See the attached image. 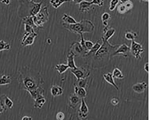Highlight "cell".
I'll use <instances>...</instances> for the list:
<instances>
[{
  "mask_svg": "<svg viewBox=\"0 0 150 120\" xmlns=\"http://www.w3.org/2000/svg\"><path fill=\"white\" fill-rule=\"evenodd\" d=\"M63 27L70 32L80 35L85 33H91L95 28L93 23L90 20H82L72 25L62 23Z\"/></svg>",
  "mask_w": 150,
  "mask_h": 120,
  "instance_id": "1",
  "label": "cell"
},
{
  "mask_svg": "<svg viewBox=\"0 0 150 120\" xmlns=\"http://www.w3.org/2000/svg\"><path fill=\"white\" fill-rule=\"evenodd\" d=\"M102 41V44L95 54L96 58L99 59L103 58L111 52L116 50L119 46L117 45H112L110 44L108 41Z\"/></svg>",
  "mask_w": 150,
  "mask_h": 120,
  "instance_id": "2",
  "label": "cell"
},
{
  "mask_svg": "<svg viewBox=\"0 0 150 120\" xmlns=\"http://www.w3.org/2000/svg\"><path fill=\"white\" fill-rule=\"evenodd\" d=\"M49 13L47 7L42 8L39 13L33 16L35 25L36 28H43L45 24L49 20Z\"/></svg>",
  "mask_w": 150,
  "mask_h": 120,
  "instance_id": "3",
  "label": "cell"
},
{
  "mask_svg": "<svg viewBox=\"0 0 150 120\" xmlns=\"http://www.w3.org/2000/svg\"><path fill=\"white\" fill-rule=\"evenodd\" d=\"M144 52V50L141 44L136 42L135 40L132 41L130 52L136 59H141L142 54Z\"/></svg>",
  "mask_w": 150,
  "mask_h": 120,
  "instance_id": "4",
  "label": "cell"
},
{
  "mask_svg": "<svg viewBox=\"0 0 150 120\" xmlns=\"http://www.w3.org/2000/svg\"><path fill=\"white\" fill-rule=\"evenodd\" d=\"M38 35L35 32L24 33L21 42V45L23 47L32 45Z\"/></svg>",
  "mask_w": 150,
  "mask_h": 120,
  "instance_id": "5",
  "label": "cell"
},
{
  "mask_svg": "<svg viewBox=\"0 0 150 120\" xmlns=\"http://www.w3.org/2000/svg\"><path fill=\"white\" fill-rule=\"evenodd\" d=\"M71 73L76 76L77 81L88 77L90 75V72L83 67L77 68L76 69H71Z\"/></svg>",
  "mask_w": 150,
  "mask_h": 120,
  "instance_id": "6",
  "label": "cell"
},
{
  "mask_svg": "<svg viewBox=\"0 0 150 120\" xmlns=\"http://www.w3.org/2000/svg\"><path fill=\"white\" fill-rule=\"evenodd\" d=\"M130 52V47L126 44H123L119 46L113 54L111 55L112 56H122L127 57Z\"/></svg>",
  "mask_w": 150,
  "mask_h": 120,
  "instance_id": "7",
  "label": "cell"
},
{
  "mask_svg": "<svg viewBox=\"0 0 150 120\" xmlns=\"http://www.w3.org/2000/svg\"><path fill=\"white\" fill-rule=\"evenodd\" d=\"M70 52H72L75 56L83 55V56L86 53L80 42H75L73 43L70 46Z\"/></svg>",
  "mask_w": 150,
  "mask_h": 120,
  "instance_id": "8",
  "label": "cell"
},
{
  "mask_svg": "<svg viewBox=\"0 0 150 120\" xmlns=\"http://www.w3.org/2000/svg\"><path fill=\"white\" fill-rule=\"evenodd\" d=\"M21 83L24 89L29 92L34 90L33 89L35 87V83L31 78L27 77L22 78Z\"/></svg>",
  "mask_w": 150,
  "mask_h": 120,
  "instance_id": "9",
  "label": "cell"
},
{
  "mask_svg": "<svg viewBox=\"0 0 150 120\" xmlns=\"http://www.w3.org/2000/svg\"><path fill=\"white\" fill-rule=\"evenodd\" d=\"M116 32L115 30L108 25L105 28L103 29V36L102 37V41H108L115 34Z\"/></svg>",
  "mask_w": 150,
  "mask_h": 120,
  "instance_id": "10",
  "label": "cell"
},
{
  "mask_svg": "<svg viewBox=\"0 0 150 120\" xmlns=\"http://www.w3.org/2000/svg\"><path fill=\"white\" fill-rule=\"evenodd\" d=\"M30 2L31 6L30 15L34 16L38 13L41 10L43 2H40L39 3H36L33 1Z\"/></svg>",
  "mask_w": 150,
  "mask_h": 120,
  "instance_id": "11",
  "label": "cell"
},
{
  "mask_svg": "<svg viewBox=\"0 0 150 120\" xmlns=\"http://www.w3.org/2000/svg\"><path fill=\"white\" fill-rule=\"evenodd\" d=\"M79 113L80 117L84 119L88 116L89 110L84 99H81V103Z\"/></svg>",
  "mask_w": 150,
  "mask_h": 120,
  "instance_id": "12",
  "label": "cell"
},
{
  "mask_svg": "<svg viewBox=\"0 0 150 120\" xmlns=\"http://www.w3.org/2000/svg\"><path fill=\"white\" fill-rule=\"evenodd\" d=\"M0 103L5 108V110L11 109L13 106V102L6 95H3L0 98Z\"/></svg>",
  "mask_w": 150,
  "mask_h": 120,
  "instance_id": "13",
  "label": "cell"
},
{
  "mask_svg": "<svg viewBox=\"0 0 150 120\" xmlns=\"http://www.w3.org/2000/svg\"><path fill=\"white\" fill-rule=\"evenodd\" d=\"M148 87L147 83L144 81L134 84L132 87L133 90L135 92L141 94L144 92Z\"/></svg>",
  "mask_w": 150,
  "mask_h": 120,
  "instance_id": "14",
  "label": "cell"
},
{
  "mask_svg": "<svg viewBox=\"0 0 150 120\" xmlns=\"http://www.w3.org/2000/svg\"><path fill=\"white\" fill-rule=\"evenodd\" d=\"M103 77L107 82L113 86L117 90H119V88L115 83L112 73H109L105 74L103 75Z\"/></svg>",
  "mask_w": 150,
  "mask_h": 120,
  "instance_id": "15",
  "label": "cell"
},
{
  "mask_svg": "<svg viewBox=\"0 0 150 120\" xmlns=\"http://www.w3.org/2000/svg\"><path fill=\"white\" fill-rule=\"evenodd\" d=\"M75 56L73 53L71 52H70L67 56V65L71 69H76L78 68L75 64L74 59Z\"/></svg>",
  "mask_w": 150,
  "mask_h": 120,
  "instance_id": "16",
  "label": "cell"
},
{
  "mask_svg": "<svg viewBox=\"0 0 150 120\" xmlns=\"http://www.w3.org/2000/svg\"><path fill=\"white\" fill-rule=\"evenodd\" d=\"M91 2L83 1L79 4V11L83 13L89 11L92 6Z\"/></svg>",
  "mask_w": 150,
  "mask_h": 120,
  "instance_id": "17",
  "label": "cell"
},
{
  "mask_svg": "<svg viewBox=\"0 0 150 120\" xmlns=\"http://www.w3.org/2000/svg\"><path fill=\"white\" fill-rule=\"evenodd\" d=\"M74 93L80 99H84L86 96L87 92L85 88L78 86H75L74 88Z\"/></svg>",
  "mask_w": 150,
  "mask_h": 120,
  "instance_id": "18",
  "label": "cell"
},
{
  "mask_svg": "<svg viewBox=\"0 0 150 120\" xmlns=\"http://www.w3.org/2000/svg\"><path fill=\"white\" fill-rule=\"evenodd\" d=\"M52 95L54 97H57L62 94L63 90L60 87L57 85H53L51 89Z\"/></svg>",
  "mask_w": 150,
  "mask_h": 120,
  "instance_id": "19",
  "label": "cell"
},
{
  "mask_svg": "<svg viewBox=\"0 0 150 120\" xmlns=\"http://www.w3.org/2000/svg\"><path fill=\"white\" fill-rule=\"evenodd\" d=\"M80 99L75 93L71 94L70 96L69 101L70 105L72 108L76 107L79 103Z\"/></svg>",
  "mask_w": 150,
  "mask_h": 120,
  "instance_id": "20",
  "label": "cell"
},
{
  "mask_svg": "<svg viewBox=\"0 0 150 120\" xmlns=\"http://www.w3.org/2000/svg\"><path fill=\"white\" fill-rule=\"evenodd\" d=\"M22 23L24 25H28L33 27L34 28H37L34 23L33 16L29 15L24 17L22 19Z\"/></svg>",
  "mask_w": 150,
  "mask_h": 120,
  "instance_id": "21",
  "label": "cell"
},
{
  "mask_svg": "<svg viewBox=\"0 0 150 120\" xmlns=\"http://www.w3.org/2000/svg\"><path fill=\"white\" fill-rule=\"evenodd\" d=\"M63 23L68 25H72L77 23L76 21L73 18L67 14H64L62 18Z\"/></svg>",
  "mask_w": 150,
  "mask_h": 120,
  "instance_id": "22",
  "label": "cell"
},
{
  "mask_svg": "<svg viewBox=\"0 0 150 120\" xmlns=\"http://www.w3.org/2000/svg\"><path fill=\"white\" fill-rule=\"evenodd\" d=\"M100 41V40H99L95 44H94L92 48V49L91 50L85 54L83 56L86 57L88 56L93 54H95V53L101 46V44H100L99 43Z\"/></svg>",
  "mask_w": 150,
  "mask_h": 120,
  "instance_id": "23",
  "label": "cell"
},
{
  "mask_svg": "<svg viewBox=\"0 0 150 120\" xmlns=\"http://www.w3.org/2000/svg\"><path fill=\"white\" fill-rule=\"evenodd\" d=\"M69 2L68 0H50V3L54 8L57 9L64 3Z\"/></svg>",
  "mask_w": 150,
  "mask_h": 120,
  "instance_id": "24",
  "label": "cell"
},
{
  "mask_svg": "<svg viewBox=\"0 0 150 120\" xmlns=\"http://www.w3.org/2000/svg\"><path fill=\"white\" fill-rule=\"evenodd\" d=\"M11 82V77L9 76H0V85H4L10 84Z\"/></svg>",
  "mask_w": 150,
  "mask_h": 120,
  "instance_id": "25",
  "label": "cell"
},
{
  "mask_svg": "<svg viewBox=\"0 0 150 120\" xmlns=\"http://www.w3.org/2000/svg\"><path fill=\"white\" fill-rule=\"evenodd\" d=\"M138 35L135 32L133 31H127L125 33V37L126 39L128 40H135L137 37Z\"/></svg>",
  "mask_w": 150,
  "mask_h": 120,
  "instance_id": "26",
  "label": "cell"
},
{
  "mask_svg": "<svg viewBox=\"0 0 150 120\" xmlns=\"http://www.w3.org/2000/svg\"><path fill=\"white\" fill-rule=\"evenodd\" d=\"M69 68L67 65L62 64H57L55 66V69L60 74L65 73Z\"/></svg>",
  "mask_w": 150,
  "mask_h": 120,
  "instance_id": "27",
  "label": "cell"
},
{
  "mask_svg": "<svg viewBox=\"0 0 150 120\" xmlns=\"http://www.w3.org/2000/svg\"><path fill=\"white\" fill-rule=\"evenodd\" d=\"M101 19L103 25L105 27H106L108 25V22L111 19V16L109 13L105 12L103 14Z\"/></svg>",
  "mask_w": 150,
  "mask_h": 120,
  "instance_id": "28",
  "label": "cell"
},
{
  "mask_svg": "<svg viewBox=\"0 0 150 120\" xmlns=\"http://www.w3.org/2000/svg\"><path fill=\"white\" fill-rule=\"evenodd\" d=\"M112 74L114 78L120 79H122L124 77L122 72L117 68H116L114 69Z\"/></svg>",
  "mask_w": 150,
  "mask_h": 120,
  "instance_id": "29",
  "label": "cell"
},
{
  "mask_svg": "<svg viewBox=\"0 0 150 120\" xmlns=\"http://www.w3.org/2000/svg\"><path fill=\"white\" fill-rule=\"evenodd\" d=\"M11 49L10 44L4 40H0V52L4 50H8Z\"/></svg>",
  "mask_w": 150,
  "mask_h": 120,
  "instance_id": "30",
  "label": "cell"
},
{
  "mask_svg": "<svg viewBox=\"0 0 150 120\" xmlns=\"http://www.w3.org/2000/svg\"><path fill=\"white\" fill-rule=\"evenodd\" d=\"M117 10L118 13L120 14H124L128 11L125 5L122 3L117 6Z\"/></svg>",
  "mask_w": 150,
  "mask_h": 120,
  "instance_id": "31",
  "label": "cell"
},
{
  "mask_svg": "<svg viewBox=\"0 0 150 120\" xmlns=\"http://www.w3.org/2000/svg\"><path fill=\"white\" fill-rule=\"evenodd\" d=\"M119 2V0H111L110 3L109 10L112 11L116 8Z\"/></svg>",
  "mask_w": 150,
  "mask_h": 120,
  "instance_id": "32",
  "label": "cell"
},
{
  "mask_svg": "<svg viewBox=\"0 0 150 120\" xmlns=\"http://www.w3.org/2000/svg\"><path fill=\"white\" fill-rule=\"evenodd\" d=\"M34 105L36 107L41 109L45 102V100L43 98L36 99Z\"/></svg>",
  "mask_w": 150,
  "mask_h": 120,
  "instance_id": "33",
  "label": "cell"
},
{
  "mask_svg": "<svg viewBox=\"0 0 150 120\" xmlns=\"http://www.w3.org/2000/svg\"><path fill=\"white\" fill-rule=\"evenodd\" d=\"M105 0H92L91 1L92 5H95L99 7H102L104 4Z\"/></svg>",
  "mask_w": 150,
  "mask_h": 120,
  "instance_id": "34",
  "label": "cell"
},
{
  "mask_svg": "<svg viewBox=\"0 0 150 120\" xmlns=\"http://www.w3.org/2000/svg\"><path fill=\"white\" fill-rule=\"evenodd\" d=\"M85 47L88 52L91 50L94 44L90 40H85Z\"/></svg>",
  "mask_w": 150,
  "mask_h": 120,
  "instance_id": "35",
  "label": "cell"
},
{
  "mask_svg": "<svg viewBox=\"0 0 150 120\" xmlns=\"http://www.w3.org/2000/svg\"><path fill=\"white\" fill-rule=\"evenodd\" d=\"M87 78L81 79L78 81V86L80 87L85 88L87 83Z\"/></svg>",
  "mask_w": 150,
  "mask_h": 120,
  "instance_id": "36",
  "label": "cell"
},
{
  "mask_svg": "<svg viewBox=\"0 0 150 120\" xmlns=\"http://www.w3.org/2000/svg\"><path fill=\"white\" fill-rule=\"evenodd\" d=\"M24 29L25 31L26 32H35L33 27L27 25H24Z\"/></svg>",
  "mask_w": 150,
  "mask_h": 120,
  "instance_id": "37",
  "label": "cell"
},
{
  "mask_svg": "<svg viewBox=\"0 0 150 120\" xmlns=\"http://www.w3.org/2000/svg\"><path fill=\"white\" fill-rule=\"evenodd\" d=\"M124 3L128 11L132 9L133 7V4L131 1H127Z\"/></svg>",
  "mask_w": 150,
  "mask_h": 120,
  "instance_id": "38",
  "label": "cell"
},
{
  "mask_svg": "<svg viewBox=\"0 0 150 120\" xmlns=\"http://www.w3.org/2000/svg\"><path fill=\"white\" fill-rule=\"evenodd\" d=\"M56 117L58 120H63L65 118V115L63 112H59L57 114Z\"/></svg>",
  "mask_w": 150,
  "mask_h": 120,
  "instance_id": "39",
  "label": "cell"
},
{
  "mask_svg": "<svg viewBox=\"0 0 150 120\" xmlns=\"http://www.w3.org/2000/svg\"><path fill=\"white\" fill-rule=\"evenodd\" d=\"M110 102L112 105L115 106L119 103V100L117 98H113L111 99Z\"/></svg>",
  "mask_w": 150,
  "mask_h": 120,
  "instance_id": "40",
  "label": "cell"
},
{
  "mask_svg": "<svg viewBox=\"0 0 150 120\" xmlns=\"http://www.w3.org/2000/svg\"><path fill=\"white\" fill-rule=\"evenodd\" d=\"M84 0H68L69 2H72L75 4H79Z\"/></svg>",
  "mask_w": 150,
  "mask_h": 120,
  "instance_id": "41",
  "label": "cell"
},
{
  "mask_svg": "<svg viewBox=\"0 0 150 120\" xmlns=\"http://www.w3.org/2000/svg\"><path fill=\"white\" fill-rule=\"evenodd\" d=\"M144 68L146 72L148 73L149 72V63L148 62L146 63L145 64Z\"/></svg>",
  "mask_w": 150,
  "mask_h": 120,
  "instance_id": "42",
  "label": "cell"
},
{
  "mask_svg": "<svg viewBox=\"0 0 150 120\" xmlns=\"http://www.w3.org/2000/svg\"><path fill=\"white\" fill-rule=\"evenodd\" d=\"M33 119L32 117L28 116H25L22 117L23 120H31Z\"/></svg>",
  "mask_w": 150,
  "mask_h": 120,
  "instance_id": "43",
  "label": "cell"
},
{
  "mask_svg": "<svg viewBox=\"0 0 150 120\" xmlns=\"http://www.w3.org/2000/svg\"><path fill=\"white\" fill-rule=\"evenodd\" d=\"M11 2V0H4L2 3L8 5L10 4Z\"/></svg>",
  "mask_w": 150,
  "mask_h": 120,
  "instance_id": "44",
  "label": "cell"
},
{
  "mask_svg": "<svg viewBox=\"0 0 150 120\" xmlns=\"http://www.w3.org/2000/svg\"><path fill=\"white\" fill-rule=\"evenodd\" d=\"M5 109L4 107L0 104V114L3 113L4 111H5Z\"/></svg>",
  "mask_w": 150,
  "mask_h": 120,
  "instance_id": "45",
  "label": "cell"
},
{
  "mask_svg": "<svg viewBox=\"0 0 150 120\" xmlns=\"http://www.w3.org/2000/svg\"><path fill=\"white\" fill-rule=\"evenodd\" d=\"M140 2H145L147 3L148 2L149 0H139Z\"/></svg>",
  "mask_w": 150,
  "mask_h": 120,
  "instance_id": "46",
  "label": "cell"
},
{
  "mask_svg": "<svg viewBox=\"0 0 150 120\" xmlns=\"http://www.w3.org/2000/svg\"><path fill=\"white\" fill-rule=\"evenodd\" d=\"M119 1H120L121 3H124L127 1H131V0H119Z\"/></svg>",
  "mask_w": 150,
  "mask_h": 120,
  "instance_id": "47",
  "label": "cell"
},
{
  "mask_svg": "<svg viewBox=\"0 0 150 120\" xmlns=\"http://www.w3.org/2000/svg\"><path fill=\"white\" fill-rule=\"evenodd\" d=\"M28 1L30 2L33 1V0H28Z\"/></svg>",
  "mask_w": 150,
  "mask_h": 120,
  "instance_id": "48",
  "label": "cell"
},
{
  "mask_svg": "<svg viewBox=\"0 0 150 120\" xmlns=\"http://www.w3.org/2000/svg\"><path fill=\"white\" fill-rule=\"evenodd\" d=\"M4 1V0H0V2L2 3Z\"/></svg>",
  "mask_w": 150,
  "mask_h": 120,
  "instance_id": "49",
  "label": "cell"
}]
</instances>
